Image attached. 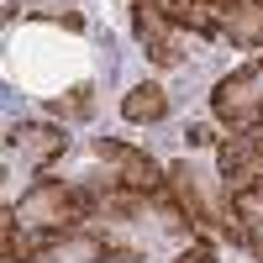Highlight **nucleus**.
<instances>
[{
  "mask_svg": "<svg viewBox=\"0 0 263 263\" xmlns=\"http://www.w3.org/2000/svg\"><path fill=\"white\" fill-rule=\"evenodd\" d=\"M21 221H32L42 232H69L79 221H90V216H100V195L95 190H84V184H58V179H42L21 195Z\"/></svg>",
  "mask_w": 263,
  "mask_h": 263,
  "instance_id": "f257e3e1",
  "label": "nucleus"
},
{
  "mask_svg": "<svg viewBox=\"0 0 263 263\" xmlns=\"http://www.w3.org/2000/svg\"><path fill=\"white\" fill-rule=\"evenodd\" d=\"M211 111L221 116L232 132H258L263 126V58L216 84L211 90Z\"/></svg>",
  "mask_w": 263,
  "mask_h": 263,
  "instance_id": "f03ea898",
  "label": "nucleus"
},
{
  "mask_svg": "<svg viewBox=\"0 0 263 263\" xmlns=\"http://www.w3.org/2000/svg\"><path fill=\"white\" fill-rule=\"evenodd\" d=\"M95 158L111 163V190H132V195H163L168 184V168H158L142 147H126L116 137H95Z\"/></svg>",
  "mask_w": 263,
  "mask_h": 263,
  "instance_id": "7ed1b4c3",
  "label": "nucleus"
},
{
  "mask_svg": "<svg viewBox=\"0 0 263 263\" xmlns=\"http://www.w3.org/2000/svg\"><path fill=\"white\" fill-rule=\"evenodd\" d=\"M216 163L227 184H248L253 174H263V132H227L216 142Z\"/></svg>",
  "mask_w": 263,
  "mask_h": 263,
  "instance_id": "20e7f679",
  "label": "nucleus"
},
{
  "mask_svg": "<svg viewBox=\"0 0 263 263\" xmlns=\"http://www.w3.org/2000/svg\"><path fill=\"white\" fill-rule=\"evenodd\" d=\"M132 32L142 37V48H147V58L158 63V69H174V63H184V53L174 48V27L158 16V6L137 0V6H132Z\"/></svg>",
  "mask_w": 263,
  "mask_h": 263,
  "instance_id": "39448f33",
  "label": "nucleus"
},
{
  "mask_svg": "<svg viewBox=\"0 0 263 263\" xmlns=\"http://www.w3.org/2000/svg\"><path fill=\"white\" fill-rule=\"evenodd\" d=\"M6 142L21 147L37 168H48V163H58L63 153H69V132H58V126H48V121H16V126L6 132Z\"/></svg>",
  "mask_w": 263,
  "mask_h": 263,
  "instance_id": "423d86ee",
  "label": "nucleus"
},
{
  "mask_svg": "<svg viewBox=\"0 0 263 263\" xmlns=\"http://www.w3.org/2000/svg\"><path fill=\"white\" fill-rule=\"evenodd\" d=\"M147 6H158L168 27H184L195 37H221V6L211 0H147Z\"/></svg>",
  "mask_w": 263,
  "mask_h": 263,
  "instance_id": "0eeeda50",
  "label": "nucleus"
},
{
  "mask_svg": "<svg viewBox=\"0 0 263 263\" xmlns=\"http://www.w3.org/2000/svg\"><path fill=\"white\" fill-rule=\"evenodd\" d=\"M221 37L232 42V48L258 53L263 48V6L258 0H227L221 6Z\"/></svg>",
  "mask_w": 263,
  "mask_h": 263,
  "instance_id": "6e6552de",
  "label": "nucleus"
},
{
  "mask_svg": "<svg viewBox=\"0 0 263 263\" xmlns=\"http://www.w3.org/2000/svg\"><path fill=\"white\" fill-rule=\"evenodd\" d=\"M121 116H126L132 126H153V121H163V116H168V95H163V84H153V79L132 84V90L121 95Z\"/></svg>",
  "mask_w": 263,
  "mask_h": 263,
  "instance_id": "1a4fd4ad",
  "label": "nucleus"
},
{
  "mask_svg": "<svg viewBox=\"0 0 263 263\" xmlns=\"http://www.w3.org/2000/svg\"><path fill=\"white\" fill-rule=\"evenodd\" d=\"M232 216L242 227H263V174H253L248 184H232Z\"/></svg>",
  "mask_w": 263,
  "mask_h": 263,
  "instance_id": "9d476101",
  "label": "nucleus"
},
{
  "mask_svg": "<svg viewBox=\"0 0 263 263\" xmlns=\"http://www.w3.org/2000/svg\"><path fill=\"white\" fill-rule=\"evenodd\" d=\"M84 242H90V253H95V263H142V248H132V242H121V237H111V232H84Z\"/></svg>",
  "mask_w": 263,
  "mask_h": 263,
  "instance_id": "9b49d317",
  "label": "nucleus"
},
{
  "mask_svg": "<svg viewBox=\"0 0 263 263\" xmlns=\"http://www.w3.org/2000/svg\"><path fill=\"white\" fill-rule=\"evenodd\" d=\"M53 116H90V84H74L63 100H53Z\"/></svg>",
  "mask_w": 263,
  "mask_h": 263,
  "instance_id": "f8f14e48",
  "label": "nucleus"
},
{
  "mask_svg": "<svg viewBox=\"0 0 263 263\" xmlns=\"http://www.w3.org/2000/svg\"><path fill=\"white\" fill-rule=\"evenodd\" d=\"M174 263H216V248H211V242H190Z\"/></svg>",
  "mask_w": 263,
  "mask_h": 263,
  "instance_id": "ddd939ff",
  "label": "nucleus"
},
{
  "mask_svg": "<svg viewBox=\"0 0 263 263\" xmlns=\"http://www.w3.org/2000/svg\"><path fill=\"white\" fill-rule=\"evenodd\" d=\"M190 142H195V147H216V126L195 121V126H190Z\"/></svg>",
  "mask_w": 263,
  "mask_h": 263,
  "instance_id": "4468645a",
  "label": "nucleus"
},
{
  "mask_svg": "<svg viewBox=\"0 0 263 263\" xmlns=\"http://www.w3.org/2000/svg\"><path fill=\"white\" fill-rule=\"evenodd\" d=\"M248 248H253V253H258V263H263V237H253V242H248Z\"/></svg>",
  "mask_w": 263,
  "mask_h": 263,
  "instance_id": "2eb2a0df",
  "label": "nucleus"
},
{
  "mask_svg": "<svg viewBox=\"0 0 263 263\" xmlns=\"http://www.w3.org/2000/svg\"><path fill=\"white\" fill-rule=\"evenodd\" d=\"M132 6H137V0H132Z\"/></svg>",
  "mask_w": 263,
  "mask_h": 263,
  "instance_id": "dca6fc26",
  "label": "nucleus"
},
{
  "mask_svg": "<svg viewBox=\"0 0 263 263\" xmlns=\"http://www.w3.org/2000/svg\"><path fill=\"white\" fill-rule=\"evenodd\" d=\"M258 6H263V0H258Z\"/></svg>",
  "mask_w": 263,
  "mask_h": 263,
  "instance_id": "f3484780",
  "label": "nucleus"
}]
</instances>
